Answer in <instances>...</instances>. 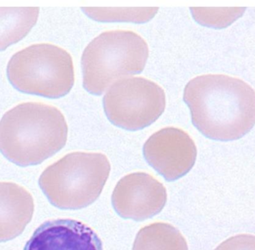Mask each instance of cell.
I'll use <instances>...</instances> for the list:
<instances>
[{"instance_id":"6da1fadb","label":"cell","mask_w":255,"mask_h":250,"mask_svg":"<svg viewBox=\"0 0 255 250\" xmlns=\"http://www.w3.org/2000/svg\"><path fill=\"white\" fill-rule=\"evenodd\" d=\"M184 101L194 126L212 140H238L255 126V91L238 78L222 74L197 76L186 85Z\"/></svg>"},{"instance_id":"7a4b0ae2","label":"cell","mask_w":255,"mask_h":250,"mask_svg":"<svg viewBox=\"0 0 255 250\" xmlns=\"http://www.w3.org/2000/svg\"><path fill=\"white\" fill-rule=\"evenodd\" d=\"M68 135L61 111L40 103H21L0 121V152L10 162L37 165L59 152Z\"/></svg>"},{"instance_id":"3957f363","label":"cell","mask_w":255,"mask_h":250,"mask_svg":"<svg viewBox=\"0 0 255 250\" xmlns=\"http://www.w3.org/2000/svg\"><path fill=\"white\" fill-rule=\"evenodd\" d=\"M110 171L104 154L72 152L49 166L40 175L39 185L55 207L77 210L99 198Z\"/></svg>"},{"instance_id":"277c9868","label":"cell","mask_w":255,"mask_h":250,"mask_svg":"<svg viewBox=\"0 0 255 250\" xmlns=\"http://www.w3.org/2000/svg\"><path fill=\"white\" fill-rule=\"evenodd\" d=\"M148 58V44L139 34L125 30L105 31L82 54L84 88L101 96L117 79L142 73Z\"/></svg>"},{"instance_id":"5b68a950","label":"cell","mask_w":255,"mask_h":250,"mask_svg":"<svg viewBox=\"0 0 255 250\" xmlns=\"http://www.w3.org/2000/svg\"><path fill=\"white\" fill-rule=\"evenodd\" d=\"M7 76L12 86L24 94L61 98L74 85L73 58L65 49L55 45H31L11 57Z\"/></svg>"},{"instance_id":"8992f818","label":"cell","mask_w":255,"mask_h":250,"mask_svg":"<svg viewBox=\"0 0 255 250\" xmlns=\"http://www.w3.org/2000/svg\"><path fill=\"white\" fill-rule=\"evenodd\" d=\"M108 119L128 131L143 129L154 124L166 107L164 91L142 77H129L114 82L103 98Z\"/></svg>"},{"instance_id":"52a82bcc","label":"cell","mask_w":255,"mask_h":250,"mask_svg":"<svg viewBox=\"0 0 255 250\" xmlns=\"http://www.w3.org/2000/svg\"><path fill=\"white\" fill-rule=\"evenodd\" d=\"M145 161L167 182L178 180L194 166L197 149L184 130L166 127L154 133L143 146Z\"/></svg>"},{"instance_id":"ba28073f","label":"cell","mask_w":255,"mask_h":250,"mask_svg":"<svg viewBox=\"0 0 255 250\" xmlns=\"http://www.w3.org/2000/svg\"><path fill=\"white\" fill-rule=\"evenodd\" d=\"M112 201L121 218L142 221L161 212L167 202V193L163 184L151 175L130 173L117 184Z\"/></svg>"},{"instance_id":"9c48e42d","label":"cell","mask_w":255,"mask_h":250,"mask_svg":"<svg viewBox=\"0 0 255 250\" xmlns=\"http://www.w3.org/2000/svg\"><path fill=\"white\" fill-rule=\"evenodd\" d=\"M23 250H104L98 235L84 223L57 219L42 224Z\"/></svg>"},{"instance_id":"30bf717a","label":"cell","mask_w":255,"mask_h":250,"mask_svg":"<svg viewBox=\"0 0 255 250\" xmlns=\"http://www.w3.org/2000/svg\"><path fill=\"white\" fill-rule=\"evenodd\" d=\"M34 210L32 196L25 188L13 182H0V242L22 234Z\"/></svg>"},{"instance_id":"8fae6325","label":"cell","mask_w":255,"mask_h":250,"mask_svg":"<svg viewBox=\"0 0 255 250\" xmlns=\"http://www.w3.org/2000/svg\"><path fill=\"white\" fill-rule=\"evenodd\" d=\"M37 7H0V52L20 41L38 19Z\"/></svg>"},{"instance_id":"7c38bea8","label":"cell","mask_w":255,"mask_h":250,"mask_svg":"<svg viewBox=\"0 0 255 250\" xmlns=\"http://www.w3.org/2000/svg\"><path fill=\"white\" fill-rule=\"evenodd\" d=\"M132 250H188L181 232L166 223H154L139 230Z\"/></svg>"},{"instance_id":"4fadbf2b","label":"cell","mask_w":255,"mask_h":250,"mask_svg":"<svg viewBox=\"0 0 255 250\" xmlns=\"http://www.w3.org/2000/svg\"><path fill=\"white\" fill-rule=\"evenodd\" d=\"M85 14L98 22L145 23L152 19L158 7H82Z\"/></svg>"},{"instance_id":"5bb4252c","label":"cell","mask_w":255,"mask_h":250,"mask_svg":"<svg viewBox=\"0 0 255 250\" xmlns=\"http://www.w3.org/2000/svg\"><path fill=\"white\" fill-rule=\"evenodd\" d=\"M214 250H255V236L241 234L229 238Z\"/></svg>"}]
</instances>
